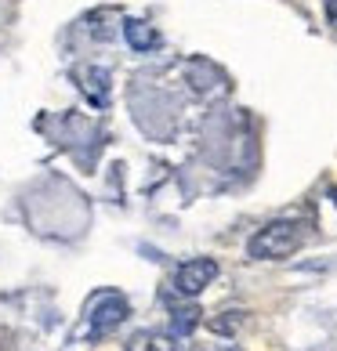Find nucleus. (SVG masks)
<instances>
[{
    "label": "nucleus",
    "instance_id": "nucleus-1",
    "mask_svg": "<svg viewBox=\"0 0 337 351\" xmlns=\"http://www.w3.org/2000/svg\"><path fill=\"white\" fill-rule=\"evenodd\" d=\"M127 315H131V308H127V297L124 293L98 290L87 301V308H84V322H80V330H76V337H87V341L109 337L116 326H124Z\"/></svg>",
    "mask_w": 337,
    "mask_h": 351
},
{
    "label": "nucleus",
    "instance_id": "nucleus-2",
    "mask_svg": "<svg viewBox=\"0 0 337 351\" xmlns=\"http://www.w3.org/2000/svg\"><path fill=\"white\" fill-rule=\"evenodd\" d=\"M301 243H305L301 221H272V225H265L247 243V254L254 261H283V257H290Z\"/></svg>",
    "mask_w": 337,
    "mask_h": 351
},
{
    "label": "nucleus",
    "instance_id": "nucleus-3",
    "mask_svg": "<svg viewBox=\"0 0 337 351\" xmlns=\"http://www.w3.org/2000/svg\"><path fill=\"white\" fill-rule=\"evenodd\" d=\"M214 279H218V261H211V257H192V261H185L174 271V290L185 297H196Z\"/></svg>",
    "mask_w": 337,
    "mask_h": 351
},
{
    "label": "nucleus",
    "instance_id": "nucleus-4",
    "mask_svg": "<svg viewBox=\"0 0 337 351\" xmlns=\"http://www.w3.org/2000/svg\"><path fill=\"white\" fill-rule=\"evenodd\" d=\"M76 80H80V90L87 95L91 106H98V109L109 106V69H102V66H80V69H76Z\"/></svg>",
    "mask_w": 337,
    "mask_h": 351
},
{
    "label": "nucleus",
    "instance_id": "nucleus-5",
    "mask_svg": "<svg viewBox=\"0 0 337 351\" xmlns=\"http://www.w3.org/2000/svg\"><path fill=\"white\" fill-rule=\"evenodd\" d=\"M124 36H127V44H131L135 51H152L160 44V36H156V29H152L149 22H138V19H131L124 25Z\"/></svg>",
    "mask_w": 337,
    "mask_h": 351
},
{
    "label": "nucleus",
    "instance_id": "nucleus-6",
    "mask_svg": "<svg viewBox=\"0 0 337 351\" xmlns=\"http://www.w3.org/2000/svg\"><path fill=\"white\" fill-rule=\"evenodd\" d=\"M200 315H203V311L200 308H174L171 311V326H174V333L178 337H185V333H192V330H196L200 326Z\"/></svg>",
    "mask_w": 337,
    "mask_h": 351
},
{
    "label": "nucleus",
    "instance_id": "nucleus-7",
    "mask_svg": "<svg viewBox=\"0 0 337 351\" xmlns=\"http://www.w3.org/2000/svg\"><path fill=\"white\" fill-rule=\"evenodd\" d=\"M127 351H174V341L167 333H138Z\"/></svg>",
    "mask_w": 337,
    "mask_h": 351
},
{
    "label": "nucleus",
    "instance_id": "nucleus-8",
    "mask_svg": "<svg viewBox=\"0 0 337 351\" xmlns=\"http://www.w3.org/2000/svg\"><path fill=\"white\" fill-rule=\"evenodd\" d=\"M323 8H327V19L337 25V0H323Z\"/></svg>",
    "mask_w": 337,
    "mask_h": 351
},
{
    "label": "nucleus",
    "instance_id": "nucleus-9",
    "mask_svg": "<svg viewBox=\"0 0 337 351\" xmlns=\"http://www.w3.org/2000/svg\"><path fill=\"white\" fill-rule=\"evenodd\" d=\"M330 199H334V206H337V189H330Z\"/></svg>",
    "mask_w": 337,
    "mask_h": 351
}]
</instances>
